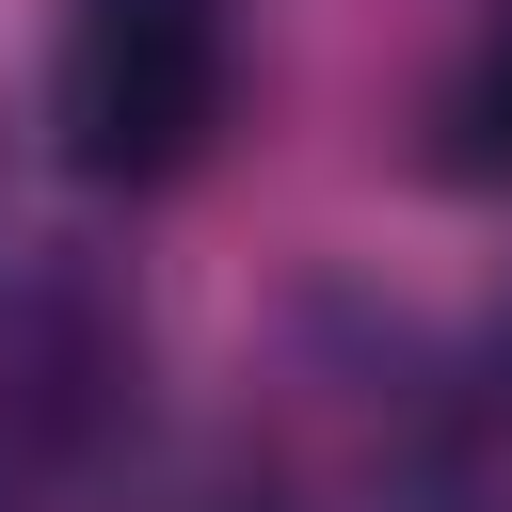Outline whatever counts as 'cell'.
<instances>
[{
	"instance_id": "1",
	"label": "cell",
	"mask_w": 512,
	"mask_h": 512,
	"mask_svg": "<svg viewBox=\"0 0 512 512\" xmlns=\"http://www.w3.org/2000/svg\"><path fill=\"white\" fill-rule=\"evenodd\" d=\"M240 128V0H64L48 144L80 192H176Z\"/></svg>"
},
{
	"instance_id": "2",
	"label": "cell",
	"mask_w": 512,
	"mask_h": 512,
	"mask_svg": "<svg viewBox=\"0 0 512 512\" xmlns=\"http://www.w3.org/2000/svg\"><path fill=\"white\" fill-rule=\"evenodd\" d=\"M400 512H512V320L448 368V400H432V432H416Z\"/></svg>"
},
{
	"instance_id": "3",
	"label": "cell",
	"mask_w": 512,
	"mask_h": 512,
	"mask_svg": "<svg viewBox=\"0 0 512 512\" xmlns=\"http://www.w3.org/2000/svg\"><path fill=\"white\" fill-rule=\"evenodd\" d=\"M416 176H448V192H512V0H480V32L432 64Z\"/></svg>"
},
{
	"instance_id": "4",
	"label": "cell",
	"mask_w": 512,
	"mask_h": 512,
	"mask_svg": "<svg viewBox=\"0 0 512 512\" xmlns=\"http://www.w3.org/2000/svg\"><path fill=\"white\" fill-rule=\"evenodd\" d=\"M144 512H288V496H272V480H224V464H208V480H160Z\"/></svg>"
}]
</instances>
